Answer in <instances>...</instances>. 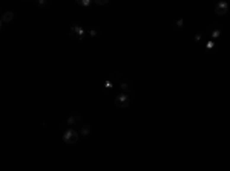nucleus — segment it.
Instances as JSON below:
<instances>
[{
    "instance_id": "dca6fc26",
    "label": "nucleus",
    "mask_w": 230,
    "mask_h": 171,
    "mask_svg": "<svg viewBox=\"0 0 230 171\" xmlns=\"http://www.w3.org/2000/svg\"><path fill=\"white\" fill-rule=\"evenodd\" d=\"M207 48H209V51H212V48H213V43L209 41V43H207Z\"/></svg>"
},
{
    "instance_id": "9b49d317",
    "label": "nucleus",
    "mask_w": 230,
    "mask_h": 171,
    "mask_svg": "<svg viewBox=\"0 0 230 171\" xmlns=\"http://www.w3.org/2000/svg\"><path fill=\"white\" fill-rule=\"evenodd\" d=\"M219 35H221V31H219V29H215V31H212L210 37H212V38H218Z\"/></svg>"
},
{
    "instance_id": "9d476101",
    "label": "nucleus",
    "mask_w": 230,
    "mask_h": 171,
    "mask_svg": "<svg viewBox=\"0 0 230 171\" xmlns=\"http://www.w3.org/2000/svg\"><path fill=\"white\" fill-rule=\"evenodd\" d=\"M77 3L80 6H89L92 2H91V0H77Z\"/></svg>"
},
{
    "instance_id": "0eeeda50",
    "label": "nucleus",
    "mask_w": 230,
    "mask_h": 171,
    "mask_svg": "<svg viewBox=\"0 0 230 171\" xmlns=\"http://www.w3.org/2000/svg\"><path fill=\"white\" fill-rule=\"evenodd\" d=\"M130 86H132V84H130V81H127V79H124V81H121V83H120V87H121V90L124 92L126 95H127V93L130 92V89H132Z\"/></svg>"
},
{
    "instance_id": "f257e3e1",
    "label": "nucleus",
    "mask_w": 230,
    "mask_h": 171,
    "mask_svg": "<svg viewBox=\"0 0 230 171\" xmlns=\"http://www.w3.org/2000/svg\"><path fill=\"white\" fill-rule=\"evenodd\" d=\"M78 139H80V134H78V131H75V130H66L65 133H63V141L66 142V144H77L78 142Z\"/></svg>"
},
{
    "instance_id": "7ed1b4c3",
    "label": "nucleus",
    "mask_w": 230,
    "mask_h": 171,
    "mask_svg": "<svg viewBox=\"0 0 230 171\" xmlns=\"http://www.w3.org/2000/svg\"><path fill=\"white\" fill-rule=\"evenodd\" d=\"M69 34H71V37H74L75 40H83V37H84V29L82 28L80 25H75V26H72V28L69 29Z\"/></svg>"
},
{
    "instance_id": "20e7f679",
    "label": "nucleus",
    "mask_w": 230,
    "mask_h": 171,
    "mask_svg": "<svg viewBox=\"0 0 230 171\" xmlns=\"http://www.w3.org/2000/svg\"><path fill=\"white\" fill-rule=\"evenodd\" d=\"M227 11H229V3H226V2L216 3V6H215V14L216 15H226Z\"/></svg>"
},
{
    "instance_id": "6e6552de",
    "label": "nucleus",
    "mask_w": 230,
    "mask_h": 171,
    "mask_svg": "<svg viewBox=\"0 0 230 171\" xmlns=\"http://www.w3.org/2000/svg\"><path fill=\"white\" fill-rule=\"evenodd\" d=\"M91 131H92L91 125H86V124H83L82 127H80V133L83 134V136H89V134H91Z\"/></svg>"
},
{
    "instance_id": "2eb2a0df",
    "label": "nucleus",
    "mask_w": 230,
    "mask_h": 171,
    "mask_svg": "<svg viewBox=\"0 0 230 171\" xmlns=\"http://www.w3.org/2000/svg\"><path fill=\"white\" fill-rule=\"evenodd\" d=\"M201 38H202V35H201V34H197V35H195V40H197V41H199Z\"/></svg>"
},
{
    "instance_id": "ddd939ff",
    "label": "nucleus",
    "mask_w": 230,
    "mask_h": 171,
    "mask_svg": "<svg viewBox=\"0 0 230 171\" xmlns=\"http://www.w3.org/2000/svg\"><path fill=\"white\" fill-rule=\"evenodd\" d=\"M183 23H184L183 19H181V20H176V22H175V28H183Z\"/></svg>"
},
{
    "instance_id": "1a4fd4ad",
    "label": "nucleus",
    "mask_w": 230,
    "mask_h": 171,
    "mask_svg": "<svg viewBox=\"0 0 230 171\" xmlns=\"http://www.w3.org/2000/svg\"><path fill=\"white\" fill-rule=\"evenodd\" d=\"M37 5L40 8H48L49 6V2H48V0H37Z\"/></svg>"
},
{
    "instance_id": "f8f14e48",
    "label": "nucleus",
    "mask_w": 230,
    "mask_h": 171,
    "mask_svg": "<svg viewBox=\"0 0 230 171\" xmlns=\"http://www.w3.org/2000/svg\"><path fill=\"white\" fill-rule=\"evenodd\" d=\"M109 2L108 0H95V5H100V6H103V5H108Z\"/></svg>"
},
{
    "instance_id": "4468645a",
    "label": "nucleus",
    "mask_w": 230,
    "mask_h": 171,
    "mask_svg": "<svg viewBox=\"0 0 230 171\" xmlns=\"http://www.w3.org/2000/svg\"><path fill=\"white\" fill-rule=\"evenodd\" d=\"M104 87H108V89H111V87H112V83H111L109 79H106V81H104Z\"/></svg>"
},
{
    "instance_id": "f3484780",
    "label": "nucleus",
    "mask_w": 230,
    "mask_h": 171,
    "mask_svg": "<svg viewBox=\"0 0 230 171\" xmlns=\"http://www.w3.org/2000/svg\"><path fill=\"white\" fill-rule=\"evenodd\" d=\"M89 34H91V35H97V31H94V29H91V31H89Z\"/></svg>"
},
{
    "instance_id": "423d86ee",
    "label": "nucleus",
    "mask_w": 230,
    "mask_h": 171,
    "mask_svg": "<svg viewBox=\"0 0 230 171\" xmlns=\"http://www.w3.org/2000/svg\"><path fill=\"white\" fill-rule=\"evenodd\" d=\"M12 20H14V12H12V11H6V12H3L0 23H2V25H5V23H11Z\"/></svg>"
},
{
    "instance_id": "39448f33",
    "label": "nucleus",
    "mask_w": 230,
    "mask_h": 171,
    "mask_svg": "<svg viewBox=\"0 0 230 171\" xmlns=\"http://www.w3.org/2000/svg\"><path fill=\"white\" fill-rule=\"evenodd\" d=\"M66 124H68V125H72V127H75V125H80V124H82V116L77 115V113L71 115L69 118L66 119Z\"/></svg>"
},
{
    "instance_id": "f03ea898",
    "label": "nucleus",
    "mask_w": 230,
    "mask_h": 171,
    "mask_svg": "<svg viewBox=\"0 0 230 171\" xmlns=\"http://www.w3.org/2000/svg\"><path fill=\"white\" fill-rule=\"evenodd\" d=\"M115 105L120 107V109H127V107L130 105V98H129V95L120 93L117 98H115Z\"/></svg>"
}]
</instances>
